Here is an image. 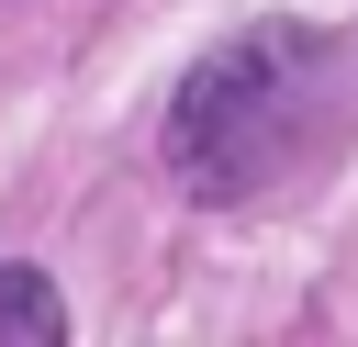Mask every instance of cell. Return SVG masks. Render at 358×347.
Wrapping results in <instances>:
<instances>
[{
  "label": "cell",
  "instance_id": "cell-2",
  "mask_svg": "<svg viewBox=\"0 0 358 347\" xmlns=\"http://www.w3.org/2000/svg\"><path fill=\"white\" fill-rule=\"evenodd\" d=\"M45 336H67L56 280L45 269H0V347H45Z\"/></svg>",
  "mask_w": 358,
  "mask_h": 347
},
{
  "label": "cell",
  "instance_id": "cell-1",
  "mask_svg": "<svg viewBox=\"0 0 358 347\" xmlns=\"http://www.w3.org/2000/svg\"><path fill=\"white\" fill-rule=\"evenodd\" d=\"M336 78V34L313 22H246L235 45H213L179 101H168V179L190 201H246L268 190L302 134H313V101Z\"/></svg>",
  "mask_w": 358,
  "mask_h": 347
}]
</instances>
